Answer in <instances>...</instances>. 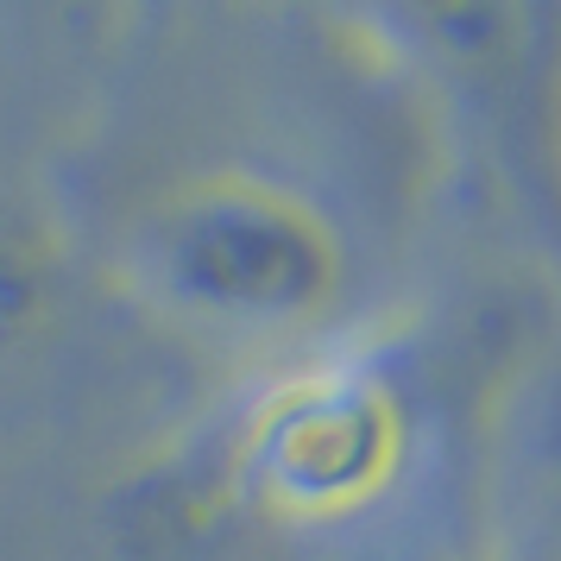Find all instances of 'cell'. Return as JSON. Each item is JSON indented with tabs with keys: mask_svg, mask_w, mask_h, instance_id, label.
<instances>
[{
	"mask_svg": "<svg viewBox=\"0 0 561 561\" xmlns=\"http://www.w3.org/2000/svg\"><path fill=\"white\" fill-rule=\"evenodd\" d=\"M152 290L215 329H304L347 290V240L304 190L247 171L178 183L139 228Z\"/></svg>",
	"mask_w": 561,
	"mask_h": 561,
	"instance_id": "6da1fadb",
	"label": "cell"
},
{
	"mask_svg": "<svg viewBox=\"0 0 561 561\" xmlns=\"http://www.w3.org/2000/svg\"><path fill=\"white\" fill-rule=\"evenodd\" d=\"M410 448V410L398 385L366 359H316L278 379L253 410L247 473L272 511L354 517L398 480Z\"/></svg>",
	"mask_w": 561,
	"mask_h": 561,
	"instance_id": "7a4b0ae2",
	"label": "cell"
}]
</instances>
